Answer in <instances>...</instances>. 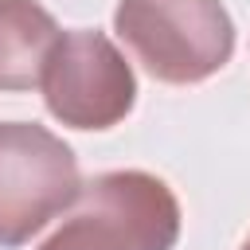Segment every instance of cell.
<instances>
[{"label": "cell", "instance_id": "6da1fadb", "mask_svg": "<svg viewBox=\"0 0 250 250\" xmlns=\"http://www.w3.org/2000/svg\"><path fill=\"white\" fill-rule=\"evenodd\" d=\"M113 31L133 59L168 86L203 82L234 55V23L223 0H121Z\"/></svg>", "mask_w": 250, "mask_h": 250}, {"label": "cell", "instance_id": "7a4b0ae2", "mask_svg": "<svg viewBox=\"0 0 250 250\" xmlns=\"http://www.w3.org/2000/svg\"><path fill=\"white\" fill-rule=\"evenodd\" d=\"M78 195V160L62 137L35 121H0V250L31 242Z\"/></svg>", "mask_w": 250, "mask_h": 250}, {"label": "cell", "instance_id": "3957f363", "mask_svg": "<svg viewBox=\"0 0 250 250\" xmlns=\"http://www.w3.org/2000/svg\"><path fill=\"white\" fill-rule=\"evenodd\" d=\"M39 90L51 117L70 129H113L137 102L133 66L102 31H62Z\"/></svg>", "mask_w": 250, "mask_h": 250}, {"label": "cell", "instance_id": "277c9868", "mask_svg": "<svg viewBox=\"0 0 250 250\" xmlns=\"http://www.w3.org/2000/svg\"><path fill=\"white\" fill-rule=\"evenodd\" d=\"M78 211L90 215L121 250H172L180 238V203L172 188L137 168L82 184Z\"/></svg>", "mask_w": 250, "mask_h": 250}, {"label": "cell", "instance_id": "5b68a950", "mask_svg": "<svg viewBox=\"0 0 250 250\" xmlns=\"http://www.w3.org/2000/svg\"><path fill=\"white\" fill-rule=\"evenodd\" d=\"M59 23L39 0H0V90H31L59 43Z\"/></svg>", "mask_w": 250, "mask_h": 250}, {"label": "cell", "instance_id": "8992f818", "mask_svg": "<svg viewBox=\"0 0 250 250\" xmlns=\"http://www.w3.org/2000/svg\"><path fill=\"white\" fill-rule=\"evenodd\" d=\"M39 250H121V246H117V242H113L90 215L78 211V215L66 219V223H62Z\"/></svg>", "mask_w": 250, "mask_h": 250}, {"label": "cell", "instance_id": "52a82bcc", "mask_svg": "<svg viewBox=\"0 0 250 250\" xmlns=\"http://www.w3.org/2000/svg\"><path fill=\"white\" fill-rule=\"evenodd\" d=\"M242 250H250V234H246V242H242Z\"/></svg>", "mask_w": 250, "mask_h": 250}]
</instances>
